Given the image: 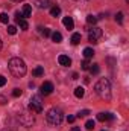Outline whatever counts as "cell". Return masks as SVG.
I'll return each mask as SVG.
<instances>
[{"label":"cell","instance_id":"cell-7","mask_svg":"<svg viewBox=\"0 0 129 131\" xmlns=\"http://www.w3.org/2000/svg\"><path fill=\"white\" fill-rule=\"evenodd\" d=\"M52 92H53V84H52L50 81H44V82L41 84V87H40V93L44 95V96H47V95H50Z\"/></svg>","mask_w":129,"mask_h":131},{"label":"cell","instance_id":"cell-5","mask_svg":"<svg viewBox=\"0 0 129 131\" xmlns=\"http://www.w3.org/2000/svg\"><path fill=\"white\" fill-rule=\"evenodd\" d=\"M18 121L24 125V127H32L33 122H35V119H33V116L31 113H26V111H23V113H20V116H18Z\"/></svg>","mask_w":129,"mask_h":131},{"label":"cell","instance_id":"cell-29","mask_svg":"<svg viewBox=\"0 0 129 131\" xmlns=\"http://www.w3.org/2000/svg\"><path fill=\"white\" fill-rule=\"evenodd\" d=\"M90 114V111L88 110H82V111H79L78 113V117H85V116H88Z\"/></svg>","mask_w":129,"mask_h":131},{"label":"cell","instance_id":"cell-9","mask_svg":"<svg viewBox=\"0 0 129 131\" xmlns=\"http://www.w3.org/2000/svg\"><path fill=\"white\" fill-rule=\"evenodd\" d=\"M97 121H100V122L114 121V114H112V113H99V114H97Z\"/></svg>","mask_w":129,"mask_h":131},{"label":"cell","instance_id":"cell-2","mask_svg":"<svg viewBox=\"0 0 129 131\" xmlns=\"http://www.w3.org/2000/svg\"><path fill=\"white\" fill-rule=\"evenodd\" d=\"M9 70H11V73L15 76V78H21V76H24L26 75V64H24V61L21 60V58H11L9 60Z\"/></svg>","mask_w":129,"mask_h":131},{"label":"cell","instance_id":"cell-38","mask_svg":"<svg viewBox=\"0 0 129 131\" xmlns=\"http://www.w3.org/2000/svg\"><path fill=\"white\" fill-rule=\"evenodd\" d=\"M126 2H128V3H129V0H126Z\"/></svg>","mask_w":129,"mask_h":131},{"label":"cell","instance_id":"cell-16","mask_svg":"<svg viewBox=\"0 0 129 131\" xmlns=\"http://www.w3.org/2000/svg\"><path fill=\"white\" fill-rule=\"evenodd\" d=\"M59 14H61V8H59V6L55 5V6L50 8V15H52V17H58Z\"/></svg>","mask_w":129,"mask_h":131},{"label":"cell","instance_id":"cell-28","mask_svg":"<svg viewBox=\"0 0 129 131\" xmlns=\"http://www.w3.org/2000/svg\"><path fill=\"white\" fill-rule=\"evenodd\" d=\"M21 93H23V92H21L20 89H14V90H12V96H14V98H18V96H21Z\"/></svg>","mask_w":129,"mask_h":131},{"label":"cell","instance_id":"cell-32","mask_svg":"<svg viewBox=\"0 0 129 131\" xmlns=\"http://www.w3.org/2000/svg\"><path fill=\"white\" fill-rule=\"evenodd\" d=\"M8 101H6V98H3V96H0V104H6Z\"/></svg>","mask_w":129,"mask_h":131},{"label":"cell","instance_id":"cell-10","mask_svg":"<svg viewBox=\"0 0 129 131\" xmlns=\"http://www.w3.org/2000/svg\"><path fill=\"white\" fill-rule=\"evenodd\" d=\"M58 63L61 66H64V67H68V66H71V58L67 57V55H59L58 57Z\"/></svg>","mask_w":129,"mask_h":131},{"label":"cell","instance_id":"cell-34","mask_svg":"<svg viewBox=\"0 0 129 131\" xmlns=\"http://www.w3.org/2000/svg\"><path fill=\"white\" fill-rule=\"evenodd\" d=\"M0 49H2V38H0Z\"/></svg>","mask_w":129,"mask_h":131},{"label":"cell","instance_id":"cell-19","mask_svg":"<svg viewBox=\"0 0 129 131\" xmlns=\"http://www.w3.org/2000/svg\"><path fill=\"white\" fill-rule=\"evenodd\" d=\"M88 70H90V73H91V75H97V73L100 72V67H99L97 63H94V64L90 66V69H88Z\"/></svg>","mask_w":129,"mask_h":131},{"label":"cell","instance_id":"cell-22","mask_svg":"<svg viewBox=\"0 0 129 131\" xmlns=\"http://www.w3.org/2000/svg\"><path fill=\"white\" fill-rule=\"evenodd\" d=\"M40 32L43 37H50L52 35V31L49 29V28H40Z\"/></svg>","mask_w":129,"mask_h":131},{"label":"cell","instance_id":"cell-39","mask_svg":"<svg viewBox=\"0 0 129 131\" xmlns=\"http://www.w3.org/2000/svg\"><path fill=\"white\" fill-rule=\"evenodd\" d=\"M102 131H105V130H102Z\"/></svg>","mask_w":129,"mask_h":131},{"label":"cell","instance_id":"cell-24","mask_svg":"<svg viewBox=\"0 0 129 131\" xmlns=\"http://www.w3.org/2000/svg\"><path fill=\"white\" fill-rule=\"evenodd\" d=\"M94 127H96V124H94V121H87V124H85V128L88 131L94 130Z\"/></svg>","mask_w":129,"mask_h":131},{"label":"cell","instance_id":"cell-21","mask_svg":"<svg viewBox=\"0 0 129 131\" xmlns=\"http://www.w3.org/2000/svg\"><path fill=\"white\" fill-rule=\"evenodd\" d=\"M8 21H9V17H8V14H6V12H2V14H0V23H3V25H8Z\"/></svg>","mask_w":129,"mask_h":131},{"label":"cell","instance_id":"cell-18","mask_svg":"<svg viewBox=\"0 0 129 131\" xmlns=\"http://www.w3.org/2000/svg\"><path fill=\"white\" fill-rule=\"evenodd\" d=\"M70 41H71V44H79L81 43V34H73L71 35V38H70Z\"/></svg>","mask_w":129,"mask_h":131},{"label":"cell","instance_id":"cell-4","mask_svg":"<svg viewBox=\"0 0 129 131\" xmlns=\"http://www.w3.org/2000/svg\"><path fill=\"white\" fill-rule=\"evenodd\" d=\"M29 110L32 113H41L43 111V101H41V98L38 95H35V96L31 98V101H29Z\"/></svg>","mask_w":129,"mask_h":131},{"label":"cell","instance_id":"cell-8","mask_svg":"<svg viewBox=\"0 0 129 131\" xmlns=\"http://www.w3.org/2000/svg\"><path fill=\"white\" fill-rule=\"evenodd\" d=\"M15 21H17V25H18V26H20L23 31L29 29V23L26 21V18H23L21 12H15Z\"/></svg>","mask_w":129,"mask_h":131},{"label":"cell","instance_id":"cell-23","mask_svg":"<svg viewBox=\"0 0 129 131\" xmlns=\"http://www.w3.org/2000/svg\"><path fill=\"white\" fill-rule=\"evenodd\" d=\"M87 23H88V25H96L97 23V17H94V15L90 14V15L87 17Z\"/></svg>","mask_w":129,"mask_h":131},{"label":"cell","instance_id":"cell-30","mask_svg":"<svg viewBox=\"0 0 129 131\" xmlns=\"http://www.w3.org/2000/svg\"><path fill=\"white\" fill-rule=\"evenodd\" d=\"M5 84H6V78L3 75H0V87H3Z\"/></svg>","mask_w":129,"mask_h":131},{"label":"cell","instance_id":"cell-14","mask_svg":"<svg viewBox=\"0 0 129 131\" xmlns=\"http://www.w3.org/2000/svg\"><path fill=\"white\" fill-rule=\"evenodd\" d=\"M82 55H84V58H85V60H90V58H93V57H94V50H93L91 47H85Z\"/></svg>","mask_w":129,"mask_h":131},{"label":"cell","instance_id":"cell-6","mask_svg":"<svg viewBox=\"0 0 129 131\" xmlns=\"http://www.w3.org/2000/svg\"><path fill=\"white\" fill-rule=\"evenodd\" d=\"M102 37V29L100 28H96V26H93L91 29H88V41L90 43H97V40Z\"/></svg>","mask_w":129,"mask_h":131},{"label":"cell","instance_id":"cell-36","mask_svg":"<svg viewBox=\"0 0 129 131\" xmlns=\"http://www.w3.org/2000/svg\"><path fill=\"white\" fill-rule=\"evenodd\" d=\"M2 131H11V130H2Z\"/></svg>","mask_w":129,"mask_h":131},{"label":"cell","instance_id":"cell-27","mask_svg":"<svg viewBox=\"0 0 129 131\" xmlns=\"http://www.w3.org/2000/svg\"><path fill=\"white\" fill-rule=\"evenodd\" d=\"M6 31H8L9 35H15V34H17V28H15V26H8Z\"/></svg>","mask_w":129,"mask_h":131},{"label":"cell","instance_id":"cell-13","mask_svg":"<svg viewBox=\"0 0 129 131\" xmlns=\"http://www.w3.org/2000/svg\"><path fill=\"white\" fill-rule=\"evenodd\" d=\"M33 5L36 8H40V9H44V8H47L50 5V0H33Z\"/></svg>","mask_w":129,"mask_h":131},{"label":"cell","instance_id":"cell-20","mask_svg":"<svg viewBox=\"0 0 129 131\" xmlns=\"http://www.w3.org/2000/svg\"><path fill=\"white\" fill-rule=\"evenodd\" d=\"M52 40H53L55 43H61V41H62V35L59 32H52Z\"/></svg>","mask_w":129,"mask_h":131},{"label":"cell","instance_id":"cell-3","mask_svg":"<svg viewBox=\"0 0 129 131\" xmlns=\"http://www.w3.org/2000/svg\"><path fill=\"white\" fill-rule=\"evenodd\" d=\"M46 119H47V122H49L50 125L58 127V125H61V124H62L64 116H62V111H61L59 108H55V107H53V108H50V110L47 111Z\"/></svg>","mask_w":129,"mask_h":131},{"label":"cell","instance_id":"cell-31","mask_svg":"<svg viewBox=\"0 0 129 131\" xmlns=\"http://www.w3.org/2000/svg\"><path fill=\"white\" fill-rule=\"evenodd\" d=\"M74 119H76L74 116H68V117H67V122H70V124H73V122H74Z\"/></svg>","mask_w":129,"mask_h":131},{"label":"cell","instance_id":"cell-15","mask_svg":"<svg viewBox=\"0 0 129 131\" xmlns=\"http://www.w3.org/2000/svg\"><path fill=\"white\" fill-rule=\"evenodd\" d=\"M84 95H85L84 87H76V89H74V96H76L78 99H82L84 98Z\"/></svg>","mask_w":129,"mask_h":131},{"label":"cell","instance_id":"cell-25","mask_svg":"<svg viewBox=\"0 0 129 131\" xmlns=\"http://www.w3.org/2000/svg\"><path fill=\"white\" fill-rule=\"evenodd\" d=\"M90 61H88V60H85V61H82V64H81V69H82V70H88V69H90Z\"/></svg>","mask_w":129,"mask_h":131},{"label":"cell","instance_id":"cell-17","mask_svg":"<svg viewBox=\"0 0 129 131\" xmlns=\"http://www.w3.org/2000/svg\"><path fill=\"white\" fill-rule=\"evenodd\" d=\"M32 75H33V76H43V75H44V69H43L41 66L35 67V69L32 70Z\"/></svg>","mask_w":129,"mask_h":131},{"label":"cell","instance_id":"cell-35","mask_svg":"<svg viewBox=\"0 0 129 131\" xmlns=\"http://www.w3.org/2000/svg\"><path fill=\"white\" fill-rule=\"evenodd\" d=\"M12 2H23V0H12Z\"/></svg>","mask_w":129,"mask_h":131},{"label":"cell","instance_id":"cell-26","mask_svg":"<svg viewBox=\"0 0 129 131\" xmlns=\"http://www.w3.org/2000/svg\"><path fill=\"white\" fill-rule=\"evenodd\" d=\"M115 21H117L119 25H122V23H123V12H119V14L115 15Z\"/></svg>","mask_w":129,"mask_h":131},{"label":"cell","instance_id":"cell-1","mask_svg":"<svg viewBox=\"0 0 129 131\" xmlns=\"http://www.w3.org/2000/svg\"><path fill=\"white\" fill-rule=\"evenodd\" d=\"M94 90H96L97 96L103 101H109L111 99V82L106 79V78H100L94 85Z\"/></svg>","mask_w":129,"mask_h":131},{"label":"cell","instance_id":"cell-11","mask_svg":"<svg viewBox=\"0 0 129 131\" xmlns=\"http://www.w3.org/2000/svg\"><path fill=\"white\" fill-rule=\"evenodd\" d=\"M31 14H32V6H31V5H23V8H21V15H23V18L31 17Z\"/></svg>","mask_w":129,"mask_h":131},{"label":"cell","instance_id":"cell-12","mask_svg":"<svg viewBox=\"0 0 129 131\" xmlns=\"http://www.w3.org/2000/svg\"><path fill=\"white\" fill-rule=\"evenodd\" d=\"M62 23H64V26L68 31H71V29L74 28V21H73L71 17H64V18H62Z\"/></svg>","mask_w":129,"mask_h":131},{"label":"cell","instance_id":"cell-37","mask_svg":"<svg viewBox=\"0 0 129 131\" xmlns=\"http://www.w3.org/2000/svg\"><path fill=\"white\" fill-rule=\"evenodd\" d=\"M76 2H84V0H76Z\"/></svg>","mask_w":129,"mask_h":131},{"label":"cell","instance_id":"cell-33","mask_svg":"<svg viewBox=\"0 0 129 131\" xmlns=\"http://www.w3.org/2000/svg\"><path fill=\"white\" fill-rule=\"evenodd\" d=\"M71 131H81V128H79V127H73V128H71Z\"/></svg>","mask_w":129,"mask_h":131}]
</instances>
